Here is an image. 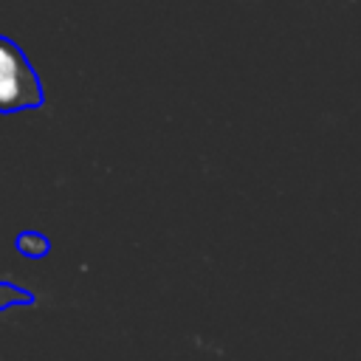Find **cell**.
I'll return each instance as SVG.
<instances>
[{
  "mask_svg": "<svg viewBox=\"0 0 361 361\" xmlns=\"http://www.w3.org/2000/svg\"><path fill=\"white\" fill-rule=\"evenodd\" d=\"M45 104L39 73L17 42L0 37V113L37 110Z\"/></svg>",
  "mask_w": 361,
  "mask_h": 361,
  "instance_id": "6da1fadb",
  "label": "cell"
},
{
  "mask_svg": "<svg viewBox=\"0 0 361 361\" xmlns=\"http://www.w3.org/2000/svg\"><path fill=\"white\" fill-rule=\"evenodd\" d=\"M14 248H17L23 257H28V259H39V257H45V254L51 251V240H48L42 231H37V228H25V231L17 234Z\"/></svg>",
  "mask_w": 361,
  "mask_h": 361,
  "instance_id": "7a4b0ae2",
  "label": "cell"
},
{
  "mask_svg": "<svg viewBox=\"0 0 361 361\" xmlns=\"http://www.w3.org/2000/svg\"><path fill=\"white\" fill-rule=\"evenodd\" d=\"M34 305V293L14 285V282H0V310H8V307H28Z\"/></svg>",
  "mask_w": 361,
  "mask_h": 361,
  "instance_id": "3957f363",
  "label": "cell"
}]
</instances>
